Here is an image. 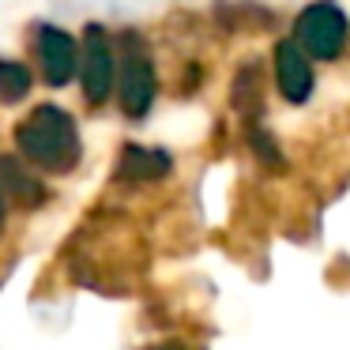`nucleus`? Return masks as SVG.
I'll use <instances>...</instances> for the list:
<instances>
[{
  "label": "nucleus",
  "mask_w": 350,
  "mask_h": 350,
  "mask_svg": "<svg viewBox=\"0 0 350 350\" xmlns=\"http://www.w3.org/2000/svg\"><path fill=\"white\" fill-rule=\"evenodd\" d=\"M16 147L31 166L46 174H68L79 162V132L76 121L61 106H38L16 124Z\"/></svg>",
  "instance_id": "1"
},
{
  "label": "nucleus",
  "mask_w": 350,
  "mask_h": 350,
  "mask_svg": "<svg viewBox=\"0 0 350 350\" xmlns=\"http://www.w3.org/2000/svg\"><path fill=\"white\" fill-rule=\"evenodd\" d=\"M347 34H350V23L342 16V8H335L332 0L309 4L297 16V27H294V42L312 61H335L342 53V46H347Z\"/></svg>",
  "instance_id": "2"
},
{
  "label": "nucleus",
  "mask_w": 350,
  "mask_h": 350,
  "mask_svg": "<svg viewBox=\"0 0 350 350\" xmlns=\"http://www.w3.org/2000/svg\"><path fill=\"white\" fill-rule=\"evenodd\" d=\"M121 68H117V91H121V109L129 117H144L154 102V64L147 57L144 42H136L132 34L121 38Z\"/></svg>",
  "instance_id": "3"
},
{
  "label": "nucleus",
  "mask_w": 350,
  "mask_h": 350,
  "mask_svg": "<svg viewBox=\"0 0 350 350\" xmlns=\"http://www.w3.org/2000/svg\"><path fill=\"white\" fill-rule=\"evenodd\" d=\"M79 83H83V98L91 106H102L117 83V53L113 42L102 27H87L83 49H79Z\"/></svg>",
  "instance_id": "4"
},
{
  "label": "nucleus",
  "mask_w": 350,
  "mask_h": 350,
  "mask_svg": "<svg viewBox=\"0 0 350 350\" xmlns=\"http://www.w3.org/2000/svg\"><path fill=\"white\" fill-rule=\"evenodd\" d=\"M34 53H38L42 76H46L49 87H68L72 83L76 64H79V46L68 31L42 23L38 34H34Z\"/></svg>",
  "instance_id": "5"
},
{
  "label": "nucleus",
  "mask_w": 350,
  "mask_h": 350,
  "mask_svg": "<svg viewBox=\"0 0 350 350\" xmlns=\"http://www.w3.org/2000/svg\"><path fill=\"white\" fill-rule=\"evenodd\" d=\"M275 83H279L282 98L294 102V106L309 102L312 94V64L305 57V49L290 38L275 46Z\"/></svg>",
  "instance_id": "6"
},
{
  "label": "nucleus",
  "mask_w": 350,
  "mask_h": 350,
  "mask_svg": "<svg viewBox=\"0 0 350 350\" xmlns=\"http://www.w3.org/2000/svg\"><path fill=\"white\" fill-rule=\"evenodd\" d=\"M170 154L166 151H154V147H136L129 144L121 151V162H117V174L124 181H159V177L170 174Z\"/></svg>",
  "instance_id": "7"
},
{
  "label": "nucleus",
  "mask_w": 350,
  "mask_h": 350,
  "mask_svg": "<svg viewBox=\"0 0 350 350\" xmlns=\"http://www.w3.org/2000/svg\"><path fill=\"white\" fill-rule=\"evenodd\" d=\"M0 192L16 196L23 207H38L42 200H46V189H42L23 166H16L12 159H0Z\"/></svg>",
  "instance_id": "8"
},
{
  "label": "nucleus",
  "mask_w": 350,
  "mask_h": 350,
  "mask_svg": "<svg viewBox=\"0 0 350 350\" xmlns=\"http://www.w3.org/2000/svg\"><path fill=\"white\" fill-rule=\"evenodd\" d=\"M230 102L241 117H256L264 109V76H260L256 64H245L234 79V91H230Z\"/></svg>",
  "instance_id": "9"
},
{
  "label": "nucleus",
  "mask_w": 350,
  "mask_h": 350,
  "mask_svg": "<svg viewBox=\"0 0 350 350\" xmlns=\"http://www.w3.org/2000/svg\"><path fill=\"white\" fill-rule=\"evenodd\" d=\"M27 94H31V68L23 61H0V102L12 106Z\"/></svg>",
  "instance_id": "10"
},
{
  "label": "nucleus",
  "mask_w": 350,
  "mask_h": 350,
  "mask_svg": "<svg viewBox=\"0 0 350 350\" xmlns=\"http://www.w3.org/2000/svg\"><path fill=\"white\" fill-rule=\"evenodd\" d=\"M252 151L264 154V162H271V166H279V151L271 147V139L264 136V132H252Z\"/></svg>",
  "instance_id": "11"
},
{
  "label": "nucleus",
  "mask_w": 350,
  "mask_h": 350,
  "mask_svg": "<svg viewBox=\"0 0 350 350\" xmlns=\"http://www.w3.org/2000/svg\"><path fill=\"white\" fill-rule=\"evenodd\" d=\"M151 350H185V347H177V342H162V347H151Z\"/></svg>",
  "instance_id": "12"
},
{
  "label": "nucleus",
  "mask_w": 350,
  "mask_h": 350,
  "mask_svg": "<svg viewBox=\"0 0 350 350\" xmlns=\"http://www.w3.org/2000/svg\"><path fill=\"white\" fill-rule=\"evenodd\" d=\"M0 230H4V192H0Z\"/></svg>",
  "instance_id": "13"
}]
</instances>
